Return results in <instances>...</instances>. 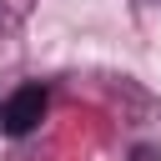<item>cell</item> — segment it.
Segmentation results:
<instances>
[{"label":"cell","instance_id":"obj_2","mask_svg":"<svg viewBox=\"0 0 161 161\" xmlns=\"http://www.w3.org/2000/svg\"><path fill=\"white\" fill-rule=\"evenodd\" d=\"M136 161H156V156H151V151H136Z\"/></svg>","mask_w":161,"mask_h":161},{"label":"cell","instance_id":"obj_1","mask_svg":"<svg viewBox=\"0 0 161 161\" xmlns=\"http://www.w3.org/2000/svg\"><path fill=\"white\" fill-rule=\"evenodd\" d=\"M45 106H50L45 86H20V91L0 106V131H5V136H30V131L40 126V116H45Z\"/></svg>","mask_w":161,"mask_h":161}]
</instances>
